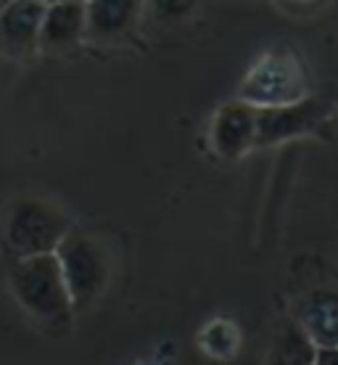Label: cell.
<instances>
[{"mask_svg":"<svg viewBox=\"0 0 338 365\" xmlns=\"http://www.w3.org/2000/svg\"><path fill=\"white\" fill-rule=\"evenodd\" d=\"M85 43V3L48 0L40 21L37 48L46 53H64Z\"/></svg>","mask_w":338,"mask_h":365,"instance_id":"ba28073f","label":"cell"},{"mask_svg":"<svg viewBox=\"0 0 338 365\" xmlns=\"http://www.w3.org/2000/svg\"><path fill=\"white\" fill-rule=\"evenodd\" d=\"M3 6H6V0H0V9H3Z\"/></svg>","mask_w":338,"mask_h":365,"instance_id":"9a60e30c","label":"cell"},{"mask_svg":"<svg viewBox=\"0 0 338 365\" xmlns=\"http://www.w3.org/2000/svg\"><path fill=\"white\" fill-rule=\"evenodd\" d=\"M211 151L222 159H241L256 148V106L241 98L222 103L209 128Z\"/></svg>","mask_w":338,"mask_h":365,"instance_id":"8992f818","label":"cell"},{"mask_svg":"<svg viewBox=\"0 0 338 365\" xmlns=\"http://www.w3.org/2000/svg\"><path fill=\"white\" fill-rule=\"evenodd\" d=\"M46 3L9 0L0 9V48L11 56H27L37 48Z\"/></svg>","mask_w":338,"mask_h":365,"instance_id":"9c48e42d","label":"cell"},{"mask_svg":"<svg viewBox=\"0 0 338 365\" xmlns=\"http://www.w3.org/2000/svg\"><path fill=\"white\" fill-rule=\"evenodd\" d=\"M11 289L19 304L43 326L66 329L72 323L74 307L53 252L16 259L11 267Z\"/></svg>","mask_w":338,"mask_h":365,"instance_id":"6da1fadb","label":"cell"},{"mask_svg":"<svg viewBox=\"0 0 338 365\" xmlns=\"http://www.w3.org/2000/svg\"><path fill=\"white\" fill-rule=\"evenodd\" d=\"M64 3H88V0H64Z\"/></svg>","mask_w":338,"mask_h":365,"instance_id":"5bb4252c","label":"cell"},{"mask_svg":"<svg viewBox=\"0 0 338 365\" xmlns=\"http://www.w3.org/2000/svg\"><path fill=\"white\" fill-rule=\"evenodd\" d=\"M315 341H312L296 320H283L267 352L265 365H312L315 360Z\"/></svg>","mask_w":338,"mask_h":365,"instance_id":"8fae6325","label":"cell"},{"mask_svg":"<svg viewBox=\"0 0 338 365\" xmlns=\"http://www.w3.org/2000/svg\"><path fill=\"white\" fill-rule=\"evenodd\" d=\"M310 96V77L296 51L270 48L256 58L238 85L236 98L251 106H285Z\"/></svg>","mask_w":338,"mask_h":365,"instance_id":"3957f363","label":"cell"},{"mask_svg":"<svg viewBox=\"0 0 338 365\" xmlns=\"http://www.w3.org/2000/svg\"><path fill=\"white\" fill-rule=\"evenodd\" d=\"M293 320L315 341V347H338V292L315 289L304 294L293 310Z\"/></svg>","mask_w":338,"mask_h":365,"instance_id":"30bf717a","label":"cell"},{"mask_svg":"<svg viewBox=\"0 0 338 365\" xmlns=\"http://www.w3.org/2000/svg\"><path fill=\"white\" fill-rule=\"evenodd\" d=\"M72 222L61 210L40 199H19L11 204L6 220V244L14 259L51 255L69 233Z\"/></svg>","mask_w":338,"mask_h":365,"instance_id":"277c9868","label":"cell"},{"mask_svg":"<svg viewBox=\"0 0 338 365\" xmlns=\"http://www.w3.org/2000/svg\"><path fill=\"white\" fill-rule=\"evenodd\" d=\"M6 3H9V0H6ZM40 3H48V0H40Z\"/></svg>","mask_w":338,"mask_h":365,"instance_id":"2e32d148","label":"cell"},{"mask_svg":"<svg viewBox=\"0 0 338 365\" xmlns=\"http://www.w3.org/2000/svg\"><path fill=\"white\" fill-rule=\"evenodd\" d=\"M328 103L312 96L285 106H256V148L278 146L315 133L328 119Z\"/></svg>","mask_w":338,"mask_h":365,"instance_id":"5b68a950","label":"cell"},{"mask_svg":"<svg viewBox=\"0 0 338 365\" xmlns=\"http://www.w3.org/2000/svg\"><path fill=\"white\" fill-rule=\"evenodd\" d=\"M312 365H338V347H317Z\"/></svg>","mask_w":338,"mask_h":365,"instance_id":"4fadbf2b","label":"cell"},{"mask_svg":"<svg viewBox=\"0 0 338 365\" xmlns=\"http://www.w3.org/2000/svg\"><path fill=\"white\" fill-rule=\"evenodd\" d=\"M53 255L64 275L74 312L88 310L90 304L101 299L103 292L109 289L111 270H114L109 249L101 238L90 236L85 230L69 228Z\"/></svg>","mask_w":338,"mask_h":365,"instance_id":"7a4b0ae2","label":"cell"},{"mask_svg":"<svg viewBox=\"0 0 338 365\" xmlns=\"http://www.w3.org/2000/svg\"><path fill=\"white\" fill-rule=\"evenodd\" d=\"M209 3L211 0H143V21L162 29L180 27L199 16Z\"/></svg>","mask_w":338,"mask_h":365,"instance_id":"7c38bea8","label":"cell"},{"mask_svg":"<svg viewBox=\"0 0 338 365\" xmlns=\"http://www.w3.org/2000/svg\"><path fill=\"white\" fill-rule=\"evenodd\" d=\"M143 21V0H88L85 40L93 46H117L135 35Z\"/></svg>","mask_w":338,"mask_h":365,"instance_id":"52a82bcc","label":"cell"}]
</instances>
